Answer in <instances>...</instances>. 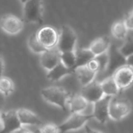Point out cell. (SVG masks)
<instances>
[{
	"instance_id": "1",
	"label": "cell",
	"mask_w": 133,
	"mask_h": 133,
	"mask_svg": "<svg viewBox=\"0 0 133 133\" xmlns=\"http://www.w3.org/2000/svg\"><path fill=\"white\" fill-rule=\"evenodd\" d=\"M41 95L48 103L59 108L63 111H68V101L71 94L63 87L51 86L41 90Z\"/></svg>"
},
{
	"instance_id": "2",
	"label": "cell",
	"mask_w": 133,
	"mask_h": 133,
	"mask_svg": "<svg viewBox=\"0 0 133 133\" xmlns=\"http://www.w3.org/2000/svg\"><path fill=\"white\" fill-rule=\"evenodd\" d=\"M43 0H28L23 4V20L25 23H43Z\"/></svg>"
},
{
	"instance_id": "3",
	"label": "cell",
	"mask_w": 133,
	"mask_h": 133,
	"mask_svg": "<svg viewBox=\"0 0 133 133\" xmlns=\"http://www.w3.org/2000/svg\"><path fill=\"white\" fill-rule=\"evenodd\" d=\"M132 109V103L124 97H112L109 108L110 119L121 121L129 115Z\"/></svg>"
},
{
	"instance_id": "4",
	"label": "cell",
	"mask_w": 133,
	"mask_h": 133,
	"mask_svg": "<svg viewBox=\"0 0 133 133\" xmlns=\"http://www.w3.org/2000/svg\"><path fill=\"white\" fill-rule=\"evenodd\" d=\"M91 119H94L91 114H71V115L65 121L58 125L60 133H66L79 130L84 128L85 125H87Z\"/></svg>"
},
{
	"instance_id": "5",
	"label": "cell",
	"mask_w": 133,
	"mask_h": 133,
	"mask_svg": "<svg viewBox=\"0 0 133 133\" xmlns=\"http://www.w3.org/2000/svg\"><path fill=\"white\" fill-rule=\"evenodd\" d=\"M108 62L104 72L106 77L112 76L117 70L127 65V58L120 51L119 47L112 43L108 51Z\"/></svg>"
},
{
	"instance_id": "6",
	"label": "cell",
	"mask_w": 133,
	"mask_h": 133,
	"mask_svg": "<svg viewBox=\"0 0 133 133\" xmlns=\"http://www.w3.org/2000/svg\"><path fill=\"white\" fill-rule=\"evenodd\" d=\"M76 43L77 36L73 29L68 25H63L59 33L56 48L59 52L76 51Z\"/></svg>"
},
{
	"instance_id": "7",
	"label": "cell",
	"mask_w": 133,
	"mask_h": 133,
	"mask_svg": "<svg viewBox=\"0 0 133 133\" xmlns=\"http://www.w3.org/2000/svg\"><path fill=\"white\" fill-rule=\"evenodd\" d=\"M23 19L13 14H4L0 18V29L9 35H16L19 34L24 27Z\"/></svg>"
},
{
	"instance_id": "8",
	"label": "cell",
	"mask_w": 133,
	"mask_h": 133,
	"mask_svg": "<svg viewBox=\"0 0 133 133\" xmlns=\"http://www.w3.org/2000/svg\"><path fill=\"white\" fill-rule=\"evenodd\" d=\"M0 115L2 119L0 133H15L23 127L18 118L16 110L1 111Z\"/></svg>"
},
{
	"instance_id": "9",
	"label": "cell",
	"mask_w": 133,
	"mask_h": 133,
	"mask_svg": "<svg viewBox=\"0 0 133 133\" xmlns=\"http://www.w3.org/2000/svg\"><path fill=\"white\" fill-rule=\"evenodd\" d=\"M37 37L41 44L48 50L57 47L59 33L51 26H44L36 32Z\"/></svg>"
},
{
	"instance_id": "10",
	"label": "cell",
	"mask_w": 133,
	"mask_h": 133,
	"mask_svg": "<svg viewBox=\"0 0 133 133\" xmlns=\"http://www.w3.org/2000/svg\"><path fill=\"white\" fill-rule=\"evenodd\" d=\"M112 97L104 96L100 101L93 104V110L91 115L93 118L101 124H105L110 119L109 108Z\"/></svg>"
},
{
	"instance_id": "11",
	"label": "cell",
	"mask_w": 133,
	"mask_h": 133,
	"mask_svg": "<svg viewBox=\"0 0 133 133\" xmlns=\"http://www.w3.org/2000/svg\"><path fill=\"white\" fill-rule=\"evenodd\" d=\"M112 76L121 90H127L133 85V69L127 65L117 70Z\"/></svg>"
},
{
	"instance_id": "12",
	"label": "cell",
	"mask_w": 133,
	"mask_h": 133,
	"mask_svg": "<svg viewBox=\"0 0 133 133\" xmlns=\"http://www.w3.org/2000/svg\"><path fill=\"white\" fill-rule=\"evenodd\" d=\"M81 94L91 104L96 103L104 97L101 82H97L96 80L85 87H83Z\"/></svg>"
},
{
	"instance_id": "13",
	"label": "cell",
	"mask_w": 133,
	"mask_h": 133,
	"mask_svg": "<svg viewBox=\"0 0 133 133\" xmlns=\"http://www.w3.org/2000/svg\"><path fill=\"white\" fill-rule=\"evenodd\" d=\"M18 118L23 126L41 127L44 123L43 121L33 111L26 108H19L16 110Z\"/></svg>"
},
{
	"instance_id": "14",
	"label": "cell",
	"mask_w": 133,
	"mask_h": 133,
	"mask_svg": "<svg viewBox=\"0 0 133 133\" xmlns=\"http://www.w3.org/2000/svg\"><path fill=\"white\" fill-rule=\"evenodd\" d=\"M40 62L41 66L47 71L51 70L60 62V52L55 48L48 49L41 55Z\"/></svg>"
},
{
	"instance_id": "15",
	"label": "cell",
	"mask_w": 133,
	"mask_h": 133,
	"mask_svg": "<svg viewBox=\"0 0 133 133\" xmlns=\"http://www.w3.org/2000/svg\"><path fill=\"white\" fill-rule=\"evenodd\" d=\"M90 103L83 97V96L79 94L71 95L68 101V109L71 114L75 113H85V111L88 108Z\"/></svg>"
},
{
	"instance_id": "16",
	"label": "cell",
	"mask_w": 133,
	"mask_h": 133,
	"mask_svg": "<svg viewBox=\"0 0 133 133\" xmlns=\"http://www.w3.org/2000/svg\"><path fill=\"white\" fill-rule=\"evenodd\" d=\"M111 45V38L108 36H103L95 39L90 44L88 48L96 57L97 55L107 53Z\"/></svg>"
},
{
	"instance_id": "17",
	"label": "cell",
	"mask_w": 133,
	"mask_h": 133,
	"mask_svg": "<svg viewBox=\"0 0 133 133\" xmlns=\"http://www.w3.org/2000/svg\"><path fill=\"white\" fill-rule=\"evenodd\" d=\"M74 75L82 87H85L94 82L97 75V72L92 71L87 65L79 67L74 70Z\"/></svg>"
},
{
	"instance_id": "18",
	"label": "cell",
	"mask_w": 133,
	"mask_h": 133,
	"mask_svg": "<svg viewBox=\"0 0 133 133\" xmlns=\"http://www.w3.org/2000/svg\"><path fill=\"white\" fill-rule=\"evenodd\" d=\"M74 70L65 67L63 64L59 62L51 70L48 71L47 79L51 82H58L65 76L73 75Z\"/></svg>"
},
{
	"instance_id": "19",
	"label": "cell",
	"mask_w": 133,
	"mask_h": 133,
	"mask_svg": "<svg viewBox=\"0 0 133 133\" xmlns=\"http://www.w3.org/2000/svg\"><path fill=\"white\" fill-rule=\"evenodd\" d=\"M101 85L104 96L115 97L119 95L121 90L119 89L113 76H108L104 78L101 82Z\"/></svg>"
},
{
	"instance_id": "20",
	"label": "cell",
	"mask_w": 133,
	"mask_h": 133,
	"mask_svg": "<svg viewBox=\"0 0 133 133\" xmlns=\"http://www.w3.org/2000/svg\"><path fill=\"white\" fill-rule=\"evenodd\" d=\"M129 31V29L128 28L125 20L115 22L111 29L112 37L118 41H125L128 37Z\"/></svg>"
},
{
	"instance_id": "21",
	"label": "cell",
	"mask_w": 133,
	"mask_h": 133,
	"mask_svg": "<svg viewBox=\"0 0 133 133\" xmlns=\"http://www.w3.org/2000/svg\"><path fill=\"white\" fill-rule=\"evenodd\" d=\"M76 63L75 69H77L79 67L85 66L87 65L91 60H93L95 56L91 52V51L89 48H79L76 49Z\"/></svg>"
},
{
	"instance_id": "22",
	"label": "cell",
	"mask_w": 133,
	"mask_h": 133,
	"mask_svg": "<svg viewBox=\"0 0 133 133\" xmlns=\"http://www.w3.org/2000/svg\"><path fill=\"white\" fill-rule=\"evenodd\" d=\"M15 90L14 82L8 76H2L0 77V93L5 96L8 97L11 95Z\"/></svg>"
},
{
	"instance_id": "23",
	"label": "cell",
	"mask_w": 133,
	"mask_h": 133,
	"mask_svg": "<svg viewBox=\"0 0 133 133\" xmlns=\"http://www.w3.org/2000/svg\"><path fill=\"white\" fill-rule=\"evenodd\" d=\"M60 62L65 67L74 70L76 63V51L60 52Z\"/></svg>"
},
{
	"instance_id": "24",
	"label": "cell",
	"mask_w": 133,
	"mask_h": 133,
	"mask_svg": "<svg viewBox=\"0 0 133 133\" xmlns=\"http://www.w3.org/2000/svg\"><path fill=\"white\" fill-rule=\"evenodd\" d=\"M27 44H28L30 50L35 54L41 55L45 51H47V49L39 41L36 33H34L29 36L28 40H27Z\"/></svg>"
},
{
	"instance_id": "25",
	"label": "cell",
	"mask_w": 133,
	"mask_h": 133,
	"mask_svg": "<svg viewBox=\"0 0 133 133\" xmlns=\"http://www.w3.org/2000/svg\"><path fill=\"white\" fill-rule=\"evenodd\" d=\"M120 51L126 57L133 55V38L132 37H127L126 40L124 41L122 45L119 47Z\"/></svg>"
},
{
	"instance_id": "26",
	"label": "cell",
	"mask_w": 133,
	"mask_h": 133,
	"mask_svg": "<svg viewBox=\"0 0 133 133\" xmlns=\"http://www.w3.org/2000/svg\"><path fill=\"white\" fill-rule=\"evenodd\" d=\"M39 133H60V130L58 125L53 123H47L40 127Z\"/></svg>"
},
{
	"instance_id": "27",
	"label": "cell",
	"mask_w": 133,
	"mask_h": 133,
	"mask_svg": "<svg viewBox=\"0 0 133 133\" xmlns=\"http://www.w3.org/2000/svg\"><path fill=\"white\" fill-rule=\"evenodd\" d=\"M96 60L97 61V62L99 63L100 65V72L104 73L107 65H108V52L97 55L95 57Z\"/></svg>"
},
{
	"instance_id": "28",
	"label": "cell",
	"mask_w": 133,
	"mask_h": 133,
	"mask_svg": "<svg viewBox=\"0 0 133 133\" xmlns=\"http://www.w3.org/2000/svg\"><path fill=\"white\" fill-rule=\"evenodd\" d=\"M125 22L129 30H133V10L127 16Z\"/></svg>"
},
{
	"instance_id": "29",
	"label": "cell",
	"mask_w": 133,
	"mask_h": 133,
	"mask_svg": "<svg viewBox=\"0 0 133 133\" xmlns=\"http://www.w3.org/2000/svg\"><path fill=\"white\" fill-rule=\"evenodd\" d=\"M84 131H85V133H104L97 129H93L91 127H90L88 125H85L84 127Z\"/></svg>"
},
{
	"instance_id": "30",
	"label": "cell",
	"mask_w": 133,
	"mask_h": 133,
	"mask_svg": "<svg viewBox=\"0 0 133 133\" xmlns=\"http://www.w3.org/2000/svg\"><path fill=\"white\" fill-rule=\"evenodd\" d=\"M15 133H38V132H35V131H33V130H31L30 129H28V128H26V127L23 126L20 129H19L16 132H15Z\"/></svg>"
},
{
	"instance_id": "31",
	"label": "cell",
	"mask_w": 133,
	"mask_h": 133,
	"mask_svg": "<svg viewBox=\"0 0 133 133\" xmlns=\"http://www.w3.org/2000/svg\"><path fill=\"white\" fill-rule=\"evenodd\" d=\"M4 70H5V61L2 56L0 55V77L3 76Z\"/></svg>"
},
{
	"instance_id": "32",
	"label": "cell",
	"mask_w": 133,
	"mask_h": 133,
	"mask_svg": "<svg viewBox=\"0 0 133 133\" xmlns=\"http://www.w3.org/2000/svg\"><path fill=\"white\" fill-rule=\"evenodd\" d=\"M127 65L130 66L133 69V55L127 58Z\"/></svg>"
},
{
	"instance_id": "33",
	"label": "cell",
	"mask_w": 133,
	"mask_h": 133,
	"mask_svg": "<svg viewBox=\"0 0 133 133\" xmlns=\"http://www.w3.org/2000/svg\"><path fill=\"white\" fill-rule=\"evenodd\" d=\"M5 98V96H3V95L0 93V112H1V108H2L3 104H4Z\"/></svg>"
},
{
	"instance_id": "34",
	"label": "cell",
	"mask_w": 133,
	"mask_h": 133,
	"mask_svg": "<svg viewBox=\"0 0 133 133\" xmlns=\"http://www.w3.org/2000/svg\"><path fill=\"white\" fill-rule=\"evenodd\" d=\"M19 1L22 4H23V3H25L26 2H27L28 0H19Z\"/></svg>"
},
{
	"instance_id": "35",
	"label": "cell",
	"mask_w": 133,
	"mask_h": 133,
	"mask_svg": "<svg viewBox=\"0 0 133 133\" xmlns=\"http://www.w3.org/2000/svg\"><path fill=\"white\" fill-rule=\"evenodd\" d=\"M2 129V119H1V115H0V130Z\"/></svg>"
}]
</instances>
